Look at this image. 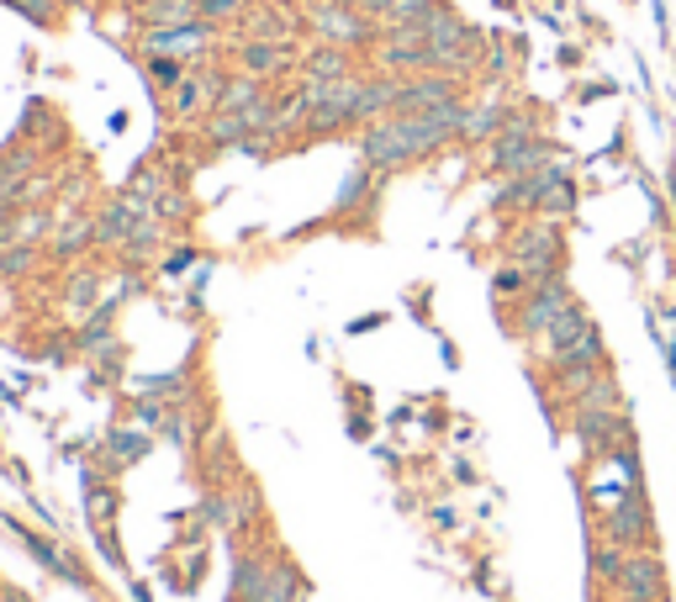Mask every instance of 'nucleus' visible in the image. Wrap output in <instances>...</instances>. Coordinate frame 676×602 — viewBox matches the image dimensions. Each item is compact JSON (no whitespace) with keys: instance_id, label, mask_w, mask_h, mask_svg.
Here are the masks:
<instances>
[{"instance_id":"1","label":"nucleus","mask_w":676,"mask_h":602,"mask_svg":"<svg viewBox=\"0 0 676 602\" xmlns=\"http://www.w3.org/2000/svg\"><path fill=\"white\" fill-rule=\"evenodd\" d=\"M545 355L566 370V365H603V334H598V323L581 313L577 302L566 307V313L550 323V334H545Z\"/></svg>"},{"instance_id":"2","label":"nucleus","mask_w":676,"mask_h":602,"mask_svg":"<svg viewBox=\"0 0 676 602\" xmlns=\"http://www.w3.org/2000/svg\"><path fill=\"white\" fill-rule=\"evenodd\" d=\"M513 265H524L534 281H545V275H560V233L556 222H524L518 233H513Z\"/></svg>"},{"instance_id":"3","label":"nucleus","mask_w":676,"mask_h":602,"mask_svg":"<svg viewBox=\"0 0 676 602\" xmlns=\"http://www.w3.org/2000/svg\"><path fill=\"white\" fill-rule=\"evenodd\" d=\"M313 27H317V38H328L334 49H355V43H370L365 11H355L349 0H323V6H313Z\"/></svg>"},{"instance_id":"4","label":"nucleus","mask_w":676,"mask_h":602,"mask_svg":"<svg viewBox=\"0 0 676 602\" xmlns=\"http://www.w3.org/2000/svg\"><path fill=\"white\" fill-rule=\"evenodd\" d=\"M603 534L613 539V545H624V550H645V539H651V518H645V497H640V486L624 492V497L603 513Z\"/></svg>"},{"instance_id":"5","label":"nucleus","mask_w":676,"mask_h":602,"mask_svg":"<svg viewBox=\"0 0 676 602\" xmlns=\"http://www.w3.org/2000/svg\"><path fill=\"white\" fill-rule=\"evenodd\" d=\"M571 302H577V296H571V286H566L560 275L534 281V291L524 296V334H550V323H556Z\"/></svg>"},{"instance_id":"6","label":"nucleus","mask_w":676,"mask_h":602,"mask_svg":"<svg viewBox=\"0 0 676 602\" xmlns=\"http://www.w3.org/2000/svg\"><path fill=\"white\" fill-rule=\"evenodd\" d=\"M144 218H154V201H148V196H138V191H122L117 201H112V207L96 218V243L122 249V243H127V233H133Z\"/></svg>"},{"instance_id":"7","label":"nucleus","mask_w":676,"mask_h":602,"mask_svg":"<svg viewBox=\"0 0 676 602\" xmlns=\"http://www.w3.org/2000/svg\"><path fill=\"white\" fill-rule=\"evenodd\" d=\"M619 592H624L629 602H661V592H666V571H661V560H655L651 550H634L624 560Z\"/></svg>"},{"instance_id":"8","label":"nucleus","mask_w":676,"mask_h":602,"mask_svg":"<svg viewBox=\"0 0 676 602\" xmlns=\"http://www.w3.org/2000/svg\"><path fill=\"white\" fill-rule=\"evenodd\" d=\"M577 434L592 455H613L619 444H629V429L613 418V412H598V408H577Z\"/></svg>"},{"instance_id":"9","label":"nucleus","mask_w":676,"mask_h":602,"mask_svg":"<svg viewBox=\"0 0 676 602\" xmlns=\"http://www.w3.org/2000/svg\"><path fill=\"white\" fill-rule=\"evenodd\" d=\"M207 43H212V27H207V22L154 27V32H148V53H165V59H196Z\"/></svg>"},{"instance_id":"10","label":"nucleus","mask_w":676,"mask_h":602,"mask_svg":"<svg viewBox=\"0 0 676 602\" xmlns=\"http://www.w3.org/2000/svg\"><path fill=\"white\" fill-rule=\"evenodd\" d=\"M455 101V85L444 74H423V80H402V96H397V112H439Z\"/></svg>"},{"instance_id":"11","label":"nucleus","mask_w":676,"mask_h":602,"mask_svg":"<svg viewBox=\"0 0 676 602\" xmlns=\"http://www.w3.org/2000/svg\"><path fill=\"white\" fill-rule=\"evenodd\" d=\"M144 27H191L201 22V0H138Z\"/></svg>"},{"instance_id":"12","label":"nucleus","mask_w":676,"mask_h":602,"mask_svg":"<svg viewBox=\"0 0 676 602\" xmlns=\"http://www.w3.org/2000/svg\"><path fill=\"white\" fill-rule=\"evenodd\" d=\"M207 96H222L218 74H212V70L186 74V80L175 85V112H180V117H191V112H201V106H207Z\"/></svg>"},{"instance_id":"13","label":"nucleus","mask_w":676,"mask_h":602,"mask_svg":"<svg viewBox=\"0 0 676 602\" xmlns=\"http://www.w3.org/2000/svg\"><path fill=\"white\" fill-rule=\"evenodd\" d=\"M254 602H302V577L291 560H270L265 581H260V598Z\"/></svg>"},{"instance_id":"14","label":"nucleus","mask_w":676,"mask_h":602,"mask_svg":"<svg viewBox=\"0 0 676 602\" xmlns=\"http://www.w3.org/2000/svg\"><path fill=\"white\" fill-rule=\"evenodd\" d=\"M17 539H22L27 550L38 555V560H43V566H49L53 577H64V581H74V587H85V571H80V566H74L70 555L64 550H53L49 539H43V534H32V529H17Z\"/></svg>"},{"instance_id":"15","label":"nucleus","mask_w":676,"mask_h":602,"mask_svg":"<svg viewBox=\"0 0 676 602\" xmlns=\"http://www.w3.org/2000/svg\"><path fill=\"white\" fill-rule=\"evenodd\" d=\"M503 122H507L503 106H465V112H460V133H455V138H465V144H482V138H497V133H503Z\"/></svg>"},{"instance_id":"16","label":"nucleus","mask_w":676,"mask_h":602,"mask_svg":"<svg viewBox=\"0 0 676 602\" xmlns=\"http://www.w3.org/2000/svg\"><path fill=\"white\" fill-rule=\"evenodd\" d=\"M397 96H402V80H365L360 101H355V122L381 117V112H397Z\"/></svg>"},{"instance_id":"17","label":"nucleus","mask_w":676,"mask_h":602,"mask_svg":"<svg viewBox=\"0 0 676 602\" xmlns=\"http://www.w3.org/2000/svg\"><path fill=\"white\" fill-rule=\"evenodd\" d=\"M249 43H286L291 32H296V22H291L286 11H275V6H265L260 17H249Z\"/></svg>"},{"instance_id":"18","label":"nucleus","mask_w":676,"mask_h":602,"mask_svg":"<svg viewBox=\"0 0 676 602\" xmlns=\"http://www.w3.org/2000/svg\"><path fill=\"white\" fill-rule=\"evenodd\" d=\"M85 243H96V222L91 218H64L59 228H53V254H59V260L80 254Z\"/></svg>"},{"instance_id":"19","label":"nucleus","mask_w":676,"mask_h":602,"mask_svg":"<svg viewBox=\"0 0 676 602\" xmlns=\"http://www.w3.org/2000/svg\"><path fill=\"white\" fill-rule=\"evenodd\" d=\"M148 455V434L138 429H117V434H106V465L117 471V465H133V460Z\"/></svg>"},{"instance_id":"20","label":"nucleus","mask_w":676,"mask_h":602,"mask_svg":"<svg viewBox=\"0 0 676 602\" xmlns=\"http://www.w3.org/2000/svg\"><path fill=\"white\" fill-rule=\"evenodd\" d=\"M291 59H286V43H249L243 49V70L254 74V80H265V74H281Z\"/></svg>"},{"instance_id":"21","label":"nucleus","mask_w":676,"mask_h":602,"mask_svg":"<svg viewBox=\"0 0 676 602\" xmlns=\"http://www.w3.org/2000/svg\"><path fill=\"white\" fill-rule=\"evenodd\" d=\"M165 243V228H159V218H144L133 233H127V243H122V254H127V265H144L148 254Z\"/></svg>"},{"instance_id":"22","label":"nucleus","mask_w":676,"mask_h":602,"mask_svg":"<svg viewBox=\"0 0 676 602\" xmlns=\"http://www.w3.org/2000/svg\"><path fill=\"white\" fill-rule=\"evenodd\" d=\"M265 91H260V80L249 74V80H222V96H218V112H249V106H260Z\"/></svg>"},{"instance_id":"23","label":"nucleus","mask_w":676,"mask_h":602,"mask_svg":"<svg viewBox=\"0 0 676 602\" xmlns=\"http://www.w3.org/2000/svg\"><path fill=\"white\" fill-rule=\"evenodd\" d=\"M207 133H212V144L228 148V144H243V138H254V122H249V112H218Z\"/></svg>"},{"instance_id":"24","label":"nucleus","mask_w":676,"mask_h":602,"mask_svg":"<svg viewBox=\"0 0 676 602\" xmlns=\"http://www.w3.org/2000/svg\"><path fill=\"white\" fill-rule=\"evenodd\" d=\"M270 560H254V555H243L239 566H233V592H239V602H254L260 598V581H265Z\"/></svg>"},{"instance_id":"25","label":"nucleus","mask_w":676,"mask_h":602,"mask_svg":"<svg viewBox=\"0 0 676 602\" xmlns=\"http://www.w3.org/2000/svg\"><path fill=\"white\" fill-rule=\"evenodd\" d=\"M624 560H629V550H624V545H613V539H608V545H592V577L619 587V577H624Z\"/></svg>"},{"instance_id":"26","label":"nucleus","mask_w":676,"mask_h":602,"mask_svg":"<svg viewBox=\"0 0 676 602\" xmlns=\"http://www.w3.org/2000/svg\"><path fill=\"white\" fill-rule=\"evenodd\" d=\"M307 80H349V53L328 43L323 53H313V59H307Z\"/></svg>"},{"instance_id":"27","label":"nucleus","mask_w":676,"mask_h":602,"mask_svg":"<svg viewBox=\"0 0 676 602\" xmlns=\"http://www.w3.org/2000/svg\"><path fill=\"white\" fill-rule=\"evenodd\" d=\"M49 233V218L43 212H27V218H11L0 228V243H38Z\"/></svg>"},{"instance_id":"28","label":"nucleus","mask_w":676,"mask_h":602,"mask_svg":"<svg viewBox=\"0 0 676 602\" xmlns=\"http://www.w3.org/2000/svg\"><path fill=\"white\" fill-rule=\"evenodd\" d=\"M32 254H38L32 243H6V249H0V281L27 275V270H32Z\"/></svg>"},{"instance_id":"29","label":"nucleus","mask_w":676,"mask_h":602,"mask_svg":"<svg viewBox=\"0 0 676 602\" xmlns=\"http://www.w3.org/2000/svg\"><path fill=\"white\" fill-rule=\"evenodd\" d=\"M492 286H497V296H518V291L529 296V291H534V275L524 265H503L497 275H492Z\"/></svg>"},{"instance_id":"30","label":"nucleus","mask_w":676,"mask_h":602,"mask_svg":"<svg viewBox=\"0 0 676 602\" xmlns=\"http://www.w3.org/2000/svg\"><path fill=\"white\" fill-rule=\"evenodd\" d=\"M96 291H101V275H91V270H80V275L70 281V307H80V313H85V307H101V302H96Z\"/></svg>"},{"instance_id":"31","label":"nucleus","mask_w":676,"mask_h":602,"mask_svg":"<svg viewBox=\"0 0 676 602\" xmlns=\"http://www.w3.org/2000/svg\"><path fill=\"white\" fill-rule=\"evenodd\" d=\"M180 391H186V376H148L138 386V397H154V402H175Z\"/></svg>"},{"instance_id":"32","label":"nucleus","mask_w":676,"mask_h":602,"mask_svg":"<svg viewBox=\"0 0 676 602\" xmlns=\"http://www.w3.org/2000/svg\"><path fill=\"white\" fill-rule=\"evenodd\" d=\"M165 169L159 165H144L138 169V175H133V186H127V191H138V196H148V201H159V196H165Z\"/></svg>"},{"instance_id":"33","label":"nucleus","mask_w":676,"mask_h":602,"mask_svg":"<svg viewBox=\"0 0 676 602\" xmlns=\"http://www.w3.org/2000/svg\"><path fill=\"white\" fill-rule=\"evenodd\" d=\"M11 11H22L32 27H53V11H59V0H6Z\"/></svg>"},{"instance_id":"34","label":"nucleus","mask_w":676,"mask_h":602,"mask_svg":"<svg viewBox=\"0 0 676 602\" xmlns=\"http://www.w3.org/2000/svg\"><path fill=\"white\" fill-rule=\"evenodd\" d=\"M148 74H154L159 85H169V91H175V85L186 80V64H180V59H165V53H154V64H148Z\"/></svg>"},{"instance_id":"35","label":"nucleus","mask_w":676,"mask_h":602,"mask_svg":"<svg viewBox=\"0 0 676 602\" xmlns=\"http://www.w3.org/2000/svg\"><path fill=\"white\" fill-rule=\"evenodd\" d=\"M112 507H117V497H112V492H101V486H91V492H85V513H91V524H112Z\"/></svg>"},{"instance_id":"36","label":"nucleus","mask_w":676,"mask_h":602,"mask_svg":"<svg viewBox=\"0 0 676 602\" xmlns=\"http://www.w3.org/2000/svg\"><path fill=\"white\" fill-rule=\"evenodd\" d=\"M254 513H260V492L249 482H239V492H233V518H239V524H254Z\"/></svg>"},{"instance_id":"37","label":"nucleus","mask_w":676,"mask_h":602,"mask_svg":"<svg viewBox=\"0 0 676 602\" xmlns=\"http://www.w3.org/2000/svg\"><path fill=\"white\" fill-rule=\"evenodd\" d=\"M243 11V0H201V22H233Z\"/></svg>"},{"instance_id":"38","label":"nucleus","mask_w":676,"mask_h":602,"mask_svg":"<svg viewBox=\"0 0 676 602\" xmlns=\"http://www.w3.org/2000/svg\"><path fill=\"white\" fill-rule=\"evenodd\" d=\"M186 212H191V201H186L180 191H165L159 201H154V218H159V222H165V218H186Z\"/></svg>"},{"instance_id":"39","label":"nucleus","mask_w":676,"mask_h":602,"mask_svg":"<svg viewBox=\"0 0 676 602\" xmlns=\"http://www.w3.org/2000/svg\"><path fill=\"white\" fill-rule=\"evenodd\" d=\"M207 518L218 524V529H233L239 518H233V497H207Z\"/></svg>"},{"instance_id":"40","label":"nucleus","mask_w":676,"mask_h":602,"mask_svg":"<svg viewBox=\"0 0 676 602\" xmlns=\"http://www.w3.org/2000/svg\"><path fill=\"white\" fill-rule=\"evenodd\" d=\"M355 196H365V169L360 175H349V186H344V196H338V207H355Z\"/></svg>"},{"instance_id":"41","label":"nucleus","mask_w":676,"mask_h":602,"mask_svg":"<svg viewBox=\"0 0 676 602\" xmlns=\"http://www.w3.org/2000/svg\"><path fill=\"white\" fill-rule=\"evenodd\" d=\"M355 11H365V17H387V6L391 0H349Z\"/></svg>"},{"instance_id":"42","label":"nucleus","mask_w":676,"mask_h":602,"mask_svg":"<svg viewBox=\"0 0 676 602\" xmlns=\"http://www.w3.org/2000/svg\"><path fill=\"white\" fill-rule=\"evenodd\" d=\"M186 265H196V254H169V275H180V270H186Z\"/></svg>"},{"instance_id":"43","label":"nucleus","mask_w":676,"mask_h":602,"mask_svg":"<svg viewBox=\"0 0 676 602\" xmlns=\"http://www.w3.org/2000/svg\"><path fill=\"white\" fill-rule=\"evenodd\" d=\"M70 6H91V0H70Z\"/></svg>"}]
</instances>
